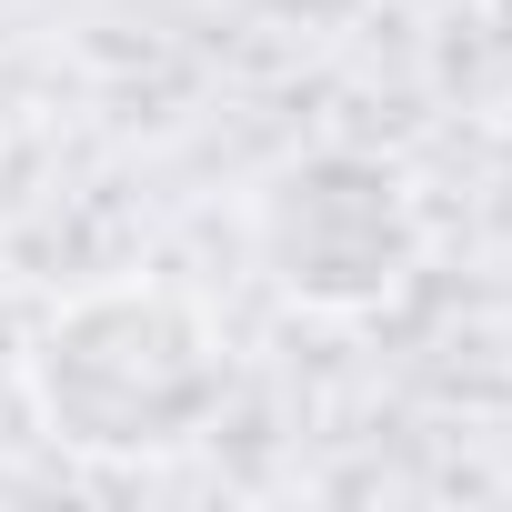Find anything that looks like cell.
<instances>
[{
  "label": "cell",
  "mask_w": 512,
  "mask_h": 512,
  "mask_svg": "<svg viewBox=\"0 0 512 512\" xmlns=\"http://www.w3.org/2000/svg\"><path fill=\"white\" fill-rule=\"evenodd\" d=\"M221 392H231L221 322L151 272L51 302L21 352L31 422L81 462H171L221 422Z\"/></svg>",
  "instance_id": "6da1fadb"
},
{
  "label": "cell",
  "mask_w": 512,
  "mask_h": 512,
  "mask_svg": "<svg viewBox=\"0 0 512 512\" xmlns=\"http://www.w3.org/2000/svg\"><path fill=\"white\" fill-rule=\"evenodd\" d=\"M251 262L292 312H322V322H362L402 302V282L422 272L412 171L352 141L272 161L262 191H251Z\"/></svg>",
  "instance_id": "7a4b0ae2"
}]
</instances>
